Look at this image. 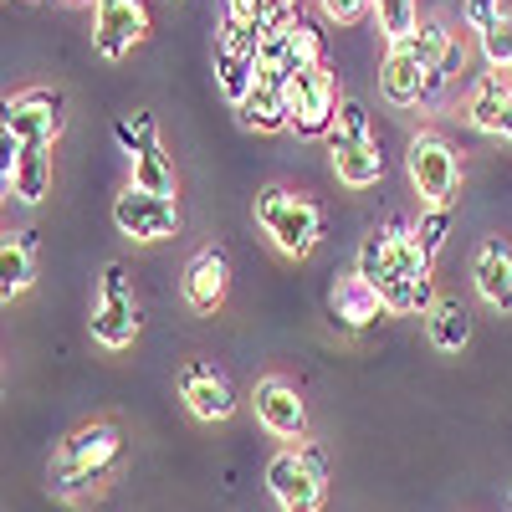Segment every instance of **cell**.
Wrapping results in <instances>:
<instances>
[{
  "instance_id": "6da1fadb",
  "label": "cell",
  "mask_w": 512,
  "mask_h": 512,
  "mask_svg": "<svg viewBox=\"0 0 512 512\" xmlns=\"http://www.w3.org/2000/svg\"><path fill=\"white\" fill-rule=\"evenodd\" d=\"M369 287H379L384 308L390 313H431L436 297H431V262L420 256L415 246V226L390 221L364 236L359 246V267H354Z\"/></svg>"
},
{
  "instance_id": "7a4b0ae2",
  "label": "cell",
  "mask_w": 512,
  "mask_h": 512,
  "mask_svg": "<svg viewBox=\"0 0 512 512\" xmlns=\"http://www.w3.org/2000/svg\"><path fill=\"white\" fill-rule=\"evenodd\" d=\"M118 451H123V441H118V431H113L108 420L72 431L57 446V456H52V472H47L52 477V492L57 497H82L88 487H98L108 477V466L118 461Z\"/></svg>"
},
{
  "instance_id": "3957f363",
  "label": "cell",
  "mask_w": 512,
  "mask_h": 512,
  "mask_svg": "<svg viewBox=\"0 0 512 512\" xmlns=\"http://www.w3.org/2000/svg\"><path fill=\"white\" fill-rule=\"evenodd\" d=\"M328 154H333L338 180L354 185V190H364V185H374V180L384 175V154H379V144H374V134H369L364 103L349 98L344 108H338V123H333V134H328Z\"/></svg>"
},
{
  "instance_id": "277c9868",
  "label": "cell",
  "mask_w": 512,
  "mask_h": 512,
  "mask_svg": "<svg viewBox=\"0 0 512 512\" xmlns=\"http://www.w3.org/2000/svg\"><path fill=\"white\" fill-rule=\"evenodd\" d=\"M256 226L272 236L277 251L287 256H308L323 236V216L308 195H292V190H262L256 195Z\"/></svg>"
},
{
  "instance_id": "5b68a950",
  "label": "cell",
  "mask_w": 512,
  "mask_h": 512,
  "mask_svg": "<svg viewBox=\"0 0 512 512\" xmlns=\"http://www.w3.org/2000/svg\"><path fill=\"white\" fill-rule=\"evenodd\" d=\"M282 98H287V123L297 128L303 139H323L333 134L338 123V93H333V72L318 62V67H297L287 82H282Z\"/></svg>"
},
{
  "instance_id": "8992f818",
  "label": "cell",
  "mask_w": 512,
  "mask_h": 512,
  "mask_svg": "<svg viewBox=\"0 0 512 512\" xmlns=\"http://www.w3.org/2000/svg\"><path fill=\"white\" fill-rule=\"evenodd\" d=\"M267 487L282 512H323L328 482H323V456L308 451H277L267 466Z\"/></svg>"
},
{
  "instance_id": "52a82bcc",
  "label": "cell",
  "mask_w": 512,
  "mask_h": 512,
  "mask_svg": "<svg viewBox=\"0 0 512 512\" xmlns=\"http://www.w3.org/2000/svg\"><path fill=\"white\" fill-rule=\"evenodd\" d=\"M405 169H410V185L420 190V200L431 210L451 205V195L461 185V159H456V149L441 134H415L410 154H405Z\"/></svg>"
},
{
  "instance_id": "ba28073f",
  "label": "cell",
  "mask_w": 512,
  "mask_h": 512,
  "mask_svg": "<svg viewBox=\"0 0 512 512\" xmlns=\"http://www.w3.org/2000/svg\"><path fill=\"white\" fill-rule=\"evenodd\" d=\"M62 134V93L31 88L6 103V139L21 149H52Z\"/></svg>"
},
{
  "instance_id": "9c48e42d",
  "label": "cell",
  "mask_w": 512,
  "mask_h": 512,
  "mask_svg": "<svg viewBox=\"0 0 512 512\" xmlns=\"http://www.w3.org/2000/svg\"><path fill=\"white\" fill-rule=\"evenodd\" d=\"M113 226L134 241H164L180 231V205L164 200V195H144L128 185L118 200H113Z\"/></svg>"
},
{
  "instance_id": "30bf717a",
  "label": "cell",
  "mask_w": 512,
  "mask_h": 512,
  "mask_svg": "<svg viewBox=\"0 0 512 512\" xmlns=\"http://www.w3.org/2000/svg\"><path fill=\"white\" fill-rule=\"evenodd\" d=\"M149 36V11L144 0H98V16H93V47L98 57L118 62L139 47Z\"/></svg>"
},
{
  "instance_id": "8fae6325",
  "label": "cell",
  "mask_w": 512,
  "mask_h": 512,
  "mask_svg": "<svg viewBox=\"0 0 512 512\" xmlns=\"http://www.w3.org/2000/svg\"><path fill=\"white\" fill-rule=\"evenodd\" d=\"M400 47H410L415 62L425 67V103H431V98L446 88V82L456 77V67L466 62V47H461V41H456L441 21H425L410 41H400Z\"/></svg>"
},
{
  "instance_id": "7c38bea8",
  "label": "cell",
  "mask_w": 512,
  "mask_h": 512,
  "mask_svg": "<svg viewBox=\"0 0 512 512\" xmlns=\"http://www.w3.org/2000/svg\"><path fill=\"white\" fill-rule=\"evenodd\" d=\"M251 405H256V420H262L272 436L303 441V431H308V405H303V395H297L287 379H277V374L262 379V384H256V395H251Z\"/></svg>"
},
{
  "instance_id": "4fadbf2b",
  "label": "cell",
  "mask_w": 512,
  "mask_h": 512,
  "mask_svg": "<svg viewBox=\"0 0 512 512\" xmlns=\"http://www.w3.org/2000/svg\"><path fill=\"white\" fill-rule=\"evenodd\" d=\"M180 400L190 405L195 420H231V410H236L231 384L216 374V364H205V359H190L180 369Z\"/></svg>"
},
{
  "instance_id": "5bb4252c",
  "label": "cell",
  "mask_w": 512,
  "mask_h": 512,
  "mask_svg": "<svg viewBox=\"0 0 512 512\" xmlns=\"http://www.w3.org/2000/svg\"><path fill=\"white\" fill-rule=\"evenodd\" d=\"M226 287H231V262L221 246H200L185 267V303L195 313H216L226 303Z\"/></svg>"
},
{
  "instance_id": "9a60e30c",
  "label": "cell",
  "mask_w": 512,
  "mask_h": 512,
  "mask_svg": "<svg viewBox=\"0 0 512 512\" xmlns=\"http://www.w3.org/2000/svg\"><path fill=\"white\" fill-rule=\"evenodd\" d=\"M0 175H6V190L21 205H36L52 190V149H21V144L6 139V164H0Z\"/></svg>"
},
{
  "instance_id": "2e32d148",
  "label": "cell",
  "mask_w": 512,
  "mask_h": 512,
  "mask_svg": "<svg viewBox=\"0 0 512 512\" xmlns=\"http://www.w3.org/2000/svg\"><path fill=\"white\" fill-rule=\"evenodd\" d=\"M328 313H333V323H338V328L364 333L379 313H390V308H384L379 287H369V282L354 272V277H344V282H338V287L328 292Z\"/></svg>"
},
{
  "instance_id": "e0dca14e",
  "label": "cell",
  "mask_w": 512,
  "mask_h": 512,
  "mask_svg": "<svg viewBox=\"0 0 512 512\" xmlns=\"http://www.w3.org/2000/svg\"><path fill=\"white\" fill-rule=\"evenodd\" d=\"M466 118H472V128H482V134L512 139V82H507V72L492 67V72L477 82L472 103H466Z\"/></svg>"
},
{
  "instance_id": "ac0fdd59",
  "label": "cell",
  "mask_w": 512,
  "mask_h": 512,
  "mask_svg": "<svg viewBox=\"0 0 512 512\" xmlns=\"http://www.w3.org/2000/svg\"><path fill=\"white\" fill-rule=\"evenodd\" d=\"M477 292L497 313H512V251L497 236L482 241V251H477Z\"/></svg>"
},
{
  "instance_id": "d6986e66",
  "label": "cell",
  "mask_w": 512,
  "mask_h": 512,
  "mask_svg": "<svg viewBox=\"0 0 512 512\" xmlns=\"http://www.w3.org/2000/svg\"><path fill=\"white\" fill-rule=\"evenodd\" d=\"M379 88H384V98H390L395 108L425 103V67L415 62L410 47H390V62H384V72H379Z\"/></svg>"
},
{
  "instance_id": "ffe728a7",
  "label": "cell",
  "mask_w": 512,
  "mask_h": 512,
  "mask_svg": "<svg viewBox=\"0 0 512 512\" xmlns=\"http://www.w3.org/2000/svg\"><path fill=\"white\" fill-rule=\"evenodd\" d=\"M93 338L103 349H128L139 338V308L134 297H98L93 308Z\"/></svg>"
},
{
  "instance_id": "44dd1931",
  "label": "cell",
  "mask_w": 512,
  "mask_h": 512,
  "mask_svg": "<svg viewBox=\"0 0 512 512\" xmlns=\"http://www.w3.org/2000/svg\"><path fill=\"white\" fill-rule=\"evenodd\" d=\"M36 282V231H16L0 246V297H21Z\"/></svg>"
},
{
  "instance_id": "7402d4cb",
  "label": "cell",
  "mask_w": 512,
  "mask_h": 512,
  "mask_svg": "<svg viewBox=\"0 0 512 512\" xmlns=\"http://www.w3.org/2000/svg\"><path fill=\"white\" fill-rule=\"evenodd\" d=\"M425 333H431V344L441 354H461L466 344H472V313H466L456 297H441V303L425 313Z\"/></svg>"
},
{
  "instance_id": "603a6c76",
  "label": "cell",
  "mask_w": 512,
  "mask_h": 512,
  "mask_svg": "<svg viewBox=\"0 0 512 512\" xmlns=\"http://www.w3.org/2000/svg\"><path fill=\"white\" fill-rule=\"evenodd\" d=\"M241 123L256 128V134H277V128H292L287 123V98H282V82L272 77H256L251 98L241 103Z\"/></svg>"
},
{
  "instance_id": "cb8c5ba5",
  "label": "cell",
  "mask_w": 512,
  "mask_h": 512,
  "mask_svg": "<svg viewBox=\"0 0 512 512\" xmlns=\"http://www.w3.org/2000/svg\"><path fill=\"white\" fill-rule=\"evenodd\" d=\"M134 190H144V195H164V200H175V164L164 159V149H159V139L149 144V149H139L134 159Z\"/></svg>"
},
{
  "instance_id": "d4e9b609",
  "label": "cell",
  "mask_w": 512,
  "mask_h": 512,
  "mask_svg": "<svg viewBox=\"0 0 512 512\" xmlns=\"http://www.w3.org/2000/svg\"><path fill=\"white\" fill-rule=\"evenodd\" d=\"M282 41H287V62L297 67H318L323 62V31L303 16H282Z\"/></svg>"
},
{
  "instance_id": "484cf974",
  "label": "cell",
  "mask_w": 512,
  "mask_h": 512,
  "mask_svg": "<svg viewBox=\"0 0 512 512\" xmlns=\"http://www.w3.org/2000/svg\"><path fill=\"white\" fill-rule=\"evenodd\" d=\"M374 21L384 31V41L390 47H400V41H410L420 31V11H415V0H374Z\"/></svg>"
},
{
  "instance_id": "4316f807",
  "label": "cell",
  "mask_w": 512,
  "mask_h": 512,
  "mask_svg": "<svg viewBox=\"0 0 512 512\" xmlns=\"http://www.w3.org/2000/svg\"><path fill=\"white\" fill-rule=\"evenodd\" d=\"M446 231H451V205H446V210H431V216H420V221H415V246H420L425 262H436V256H441Z\"/></svg>"
},
{
  "instance_id": "83f0119b",
  "label": "cell",
  "mask_w": 512,
  "mask_h": 512,
  "mask_svg": "<svg viewBox=\"0 0 512 512\" xmlns=\"http://www.w3.org/2000/svg\"><path fill=\"white\" fill-rule=\"evenodd\" d=\"M482 52L497 72H512V16H502L492 31H482Z\"/></svg>"
},
{
  "instance_id": "f1b7e54d",
  "label": "cell",
  "mask_w": 512,
  "mask_h": 512,
  "mask_svg": "<svg viewBox=\"0 0 512 512\" xmlns=\"http://www.w3.org/2000/svg\"><path fill=\"white\" fill-rule=\"evenodd\" d=\"M502 16H507L502 0H466V26H472V31H492Z\"/></svg>"
},
{
  "instance_id": "f546056e",
  "label": "cell",
  "mask_w": 512,
  "mask_h": 512,
  "mask_svg": "<svg viewBox=\"0 0 512 512\" xmlns=\"http://www.w3.org/2000/svg\"><path fill=\"white\" fill-rule=\"evenodd\" d=\"M318 6H323V16H328V21L349 26V21H359L364 11H374V0H318Z\"/></svg>"
},
{
  "instance_id": "4dcf8cb0",
  "label": "cell",
  "mask_w": 512,
  "mask_h": 512,
  "mask_svg": "<svg viewBox=\"0 0 512 512\" xmlns=\"http://www.w3.org/2000/svg\"><path fill=\"white\" fill-rule=\"evenodd\" d=\"M98 297H128V272H123V262H108V267H103Z\"/></svg>"
},
{
  "instance_id": "1f68e13d",
  "label": "cell",
  "mask_w": 512,
  "mask_h": 512,
  "mask_svg": "<svg viewBox=\"0 0 512 512\" xmlns=\"http://www.w3.org/2000/svg\"><path fill=\"white\" fill-rule=\"evenodd\" d=\"M267 6H272V11H292V0H267Z\"/></svg>"
}]
</instances>
